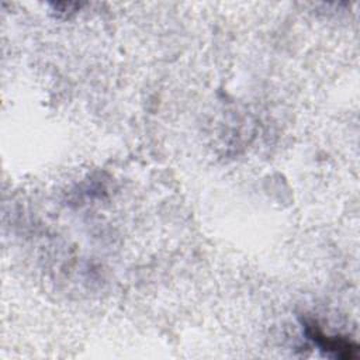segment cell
<instances>
[{
	"label": "cell",
	"instance_id": "1",
	"mask_svg": "<svg viewBox=\"0 0 360 360\" xmlns=\"http://www.w3.org/2000/svg\"><path fill=\"white\" fill-rule=\"evenodd\" d=\"M307 335L309 336V339L314 340V343H316L321 350L326 352L328 354H332L335 357L339 359H356L359 354V346L345 338H339V336H328L325 333H322L318 328H315L314 323H308L307 326Z\"/></svg>",
	"mask_w": 360,
	"mask_h": 360
}]
</instances>
